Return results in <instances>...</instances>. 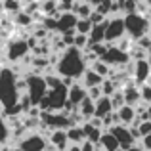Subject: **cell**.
I'll return each instance as SVG.
<instances>
[{"instance_id":"6da1fadb","label":"cell","mask_w":151,"mask_h":151,"mask_svg":"<svg viewBox=\"0 0 151 151\" xmlns=\"http://www.w3.org/2000/svg\"><path fill=\"white\" fill-rule=\"evenodd\" d=\"M55 69H58V75L61 78H73L75 81V78L82 77L88 67H86V61H84V54H82L81 50L67 48L59 55Z\"/></svg>"},{"instance_id":"7a4b0ae2","label":"cell","mask_w":151,"mask_h":151,"mask_svg":"<svg viewBox=\"0 0 151 151\" xmlns=\"http://www.w3.org/2000/svg\"><path fill=\"white\" fill-rule=\"evenodd\" d=\"M19 101L17 92V77L12 69H0V103L4 109L15 105Z\"/></svg>"},{"instance_id":"3957f363","label":"cell","mask_w":151,"mask_h":151,"mask_svg":"<svg viewBox=\"0 0 151 151\" xmlns=\"http://www.w3.org/2000/svg\"><path fill=\"white\" fill-rule=\"evenodd\" d=\"M124 31H126V35H128V38H132V40L138 42L140 38H144L145 35H149L151 21H149V17H145V15H142V14L124 15Z\"/></svg>"},{"instance_id":"277c9868","label":"cell","mask_w":151,"mask_h":151,"mask_svg":"<svg viewBox=\"0 0 151 151\" xmlns=\"http://www.w3.org/2000/svg\"><path fill=\"white\" fill-rule=\"evenodd\" d=\"M27 78V96L31 98L33 105L37 107L42 101V98L48 94V86H46L44 77H38V75H29Z\"/></svg>"},{"instance_id":"5b68a950","label":"cell","mask_w":151,"mask_h":151,"mask_svg":"<svg viewBox=\"0 0 151 151\" xmlns=\"http://www.w3.org/2000/svg\"><path fill=\"white\" fill-rule=\"evenodd\" d=\"M124 15H113L111 19H107L105 23V40L107 42H115L121 40L124 37Z\"/></svg>"},{"instance_id":"8992f818","label":"cell","mask_w":151,"mask_h":151,"mask_svg":"<svg viewBox=\"0 0 151 151\" xmlns=\"http://www.w3.org/2000/svg\"><path fill=\"white\" fill-rule=\"evenodd\" d=\"M101 61L107 63L109 67H124L132 59H130V54H124V52H121L119 48H115V46H109V50L101 58Z\"/></svg>"},{"instance_id":"52a82bcc","label":"cell","mask_w":151,"mask_h":151,"mask_svg":"<svg viewBox=\"0 0 151 151\" xmlns=\"http://www.w3.org/2000/svg\"><path fill=\"white\" fill-rule=\"evenodd\" d=\"M19 149L21 151H44L46 149V140H44L42 134L33 132V134H29V136L21 138Z\"/></svg>"},{"instance_id":"ba28073f","label":"cell","mask_w":151,"mask_h":151,"mask_svg":"<svg viewBox=\"0 0 151 151\" xmlns=\"http://www.w3.org/2000/svg\"><path fill=\"white\" fill-rule=\"evenodd\" d=\"M107 132H111L115 138H117V142L121 144V149L122 151H128L134 147V144H136V140H134L132 136H130V130L126 128V126L119 124V126H113L111 130H107Z\"/></svg>"},{"instance_id":"9c48e42d","label":"cell","mask_w":151,"mask_h":151,"mask_svg":"<svg viewBox=\"0 0 151 151\" xmlns=\"http://www.w3.org/2000/svg\"><path fill=\"white\" fill-rule=\"evenodd\" d=\"M29 52V44L23 38H14L8 46V59L10 61H17V59H23Z\"/></svg>"},{"instance_id":"30bf717a","label":"cell","mask_w":151,"mask_h":151,"mask_svg":"<svg viewBox=\"0 0 151 151\" xmlns=\"http://www.w3.org/2000/svg\"><path fill=\"white\" fill-rule=\"evenodd\" d=\"M151 77V67L147 63V59H140V61H134V82L136 84H147Z\"/></svg>"},{"instance_id":"8fae6325","label":"cell","mask_w":151,"mask_h":151,"mask_svg":"<svg viewBox=\"0 0 151 151\" xmlns=\"http://www.w3.org/2000/svg\"><path fill=\"white\" fill-rule=\"evenodd\" d=\"M86 98H88V90H86L82 84H77V82H75V84L69 88V96H67V101H69L73 107H77V109H78V105H81V103L84 101Z\"/></svg>"},{"instance_id":"7c38bea8","label":"cell","mask_w":151,"mask_h":151,"mask_svg":"<svg viewBox=\"0 0 151 151\" xmlns=\"http://www.w3.org/2000/svg\"><path fill=\"white\" fill-rule=\"evenodd\" d=\"M77 23H78V17L75 14H63L58 17V33L65 35V33H71V31L77 29Z\"/></svg>"},{"instance_id":"4fadbf2b","label":"cell","mask_w":151,"mask_h":151,"mask_svg":"<svg viewBox=\"0 0 151 151\" xmlns=\"http://www.w3.org/2000/svg\"><path fill=\"white\" fill-rule=\"evenodd\" d=\"M50 144L58 151H67V144H69L67 130H52L50 132Z\"/></svg>"},{"instance_id":"5bb4252c","label":"cell","mask_w":151,"mask_h":151,"mask_svg":"<svg viewBox=\"0 0 151 151\" xmlns=\"http://www.w3.org/2000/svg\"><path fill=\"white\" fill-rule=\"evenodd\" d=\"M117 115H119V121H121L122 126H132L136 122V109L130 105H122L121 109H117Z\"/></svg>"},{"instance_id":"9a60e30c","label":"cell","mask_w":151,"mask_h":151,"mask_svg":"<svg viewBox=\"0 0 151 151\" xmlns=\"http://www.w3.org/2000/svg\"><path fill=\"white\" fill-rule=\"evenodd\" d=\"M94 6L92 2H73V12L71 14H75L78 19H90V15L94 14Z\"/></svg>"},{"instance_id":"2e32d148","label":"cell","mask_w":151,"mask_h":151,"mask_svg":"<svg viewBox=\"0 0 151 151\" xmlns=\"http://www.w3.org/2000/svg\"><path fill=\"white\" fill-rule=\"evenodd\" d=\"M122 94H124V105L136 107L138 103L142 101V98H140V88H136L134 84H130V86H126V88H122Z\"/></svg>"},{"instance_id":"e0dca14e","label":"cell","mask_w":151,"mask_h":151,"mask_svg":"<svg viewBox=\"0 0 151 151\" xmlns=\"http://www.w3.org/2000/svg\"><path fill=\"white\" fill-rule=\"evenodd\" d=\"M105 81V78H101L98 73H94L92 69H86V73L82 75V86H84L86 90L90 88H96V86H101V82Z\"/></svg>"},{"instance_id":"ac0fdd59","label":"cell","mask_w":151,"mask_h":151,"mask_svg":"<svg viewBox=\"0 0 151 151\" xmlns=\"http://www.w3.org/2000/svg\"><path fill=\"white\" fill-rule=\"evenodd\" d=\"M82 130H84V136H86V140H88V142H92L94 145L100 144V140H101V136H103V130L96 128L92 122H84V124H82Z\"/></svg>"},{"instance_id":"d6986e66","label":"cell","mask_w":151,"mask_h":151,"mask_svg":"<svg viewBox=\"0 0 151 151\" xmlns=\"http://www.w3.org/2000/svg\"><path fill=\"white\" fill-rule=\"evenodd\" d=\"M100 145H101L103 151H121V144L117 142V138L111 132H103V136L100 140Z\"/></svg>"},{"instance_id":"ffe728a7","label":"cell","mask_w":151,"mask_h":151,"mask_svg":"<svg viewBox=\"0 0 151 151\" xmlns=\"http://www.w3.org/2000/svg\"><path fill=\"white\" fill-rule=\"evenodd\" d=\"M105 23H107V21H105ZM105 23L92 27V31H90V35H88L90 44H103V40H105ZM90 44H88V46H90Z\"/></svg>"},{"instance_id":"44dd1931","label":"cell","mask_w":151,"mask_h":151,"mask_svg":"<svg viewBox=\"0 0 151 151\" xmlns=\"http://www.w3.org/2000/svg\"><path fill=\"white\" fill-rule=\"evenodd\" d=\"M113 103H111V98H101L100 101H96V117L98 119H103L107 115L113 113Z\"/></svg>"},{"instance_id":"7402d4cb","label":"cell","mask_w":151,"mask_h":151,"mask_svg":"<svg viewBox=\"0 0 151 151\" xmlns=\"http://www.w3.org/2000/svg\"><path fill=\"white\" fill-rule=\"evenodd\" d=\"M67 138L73 145H81L82 142H86V136H84V130H82V124L81 126H71L67 128Z\"/></svg>"},{"instance_id":"603a6c76","label":"cell","mask_w":151,"mask_h":151,"mask_svg":"<svg viewBox=\"0 0 151 151\" xmlns=\"http://www.w3.org/2000/svg\"><path fill=\"white\" fill-rule=\"evenodd\" d=\"M90 69H92L94 73H98V75H100L101 78H105V77H109V78H111V77H113V69H111V67L107 65V63H103L101 59H98V61H94V65L90 67Z\"/></svg>"},{"instance_id":"cb8c5ba5","label":"cell","mask_w":151,"mask_h":151,"mask_svg":"<svg viewBox=\"0 0 151 151\" xmlns=\"http://www.w3.org/2000/svg\"><path fill=\"white\" fill-rule=\"evenodd\" d=\"M33 15L31 14H27V12H19L17 15H14V23L17 27H29V25H33Z\"/></svg>"},{"instance_id":"d4e9b609","label":"cell","mask_w":151,"mask_h":151,"mask_svg":"<svg viewBox=\"0 0 151 151\" xmlns=\"http://www.w3.org/2000/svg\"><path fill=\"white\" fill-rule=\"evenodd\" d=\"M92 21L90 19H78V23H77V35H84V37H88L90 35V31H92Z\"/></svg>"},{"instance_id":"484cf974","label":"cell","mask_w":151,"mask_h":151,"mask_svg":"<svg viewBox=\"0 0 151 151\" xmlns=\"http://www.w3.org/2000/svg\"><path fill=\"white\" fill-rule=\"evenodd\" d=\"M101 94H103V98H111L115 92H117V86H115V82L111 81V78H105V81L101 82Z\"/></svg>"},{"instance_id":"4316f807","label":"cell","mask_w":151,"mask_h":151,"mask_svg":"<svg viewBox=\"0 0 151 151\" xmlns=\"http://www.w3.org/2000/svg\"><path fill=\"white\" fill-rule=\"evenodd\" d=\"M121 12L124 15L138 14V2H134V0H124V2H121Z\"/></svg>"},{"instance_id":"83f0119b","label":"cell","mask_w":151,"mask_h":151,"mask_svg":"<svg viewBox=\"0 0 151 151\" xmlns=\"http://www.w3.org/2000/svg\"><path fill=\"white\" fill-rule=\"evenodd\" d=\"M21 6H23V4L15 2V0H6V2H4V10H6V14H14V15H17L19 12H21Z\"/></svg>"},{"instance_id":"f1b7e54d","label":"cell","mask_w":151,"mask_h":151,"mask_svg":"<svg viewBox=\"0 0 151 151\" xmlns=\"http://www.w3.org/2000/svg\"><path fill=\"white\" fill-rule=\"evenodd\" d=\"M8 138H10V126H8V122L4 121V117L0 115V144L6 142Z\"/></svg>"},{"instance_id":"f546056e","label":"cell","mask_w":151,"mask_h":151,"mask_svg":"<svg viewBox=\"0 0 151 151\" xmlns=\"http://www.w3.org/2000/svg\"><path fill=\"white\" fill-rule=\"evenodd\" d=\"M140 98H142V101H145L147 105H151V84L149 82L144 84V86H140Z\"/></svg>"},{"instance_id":"4dcf8cb0","label":"cell","mask_w":151,"mask_h":151,"mask_svg":"<svg viewBox=\"0 0 151 151\" xmlns=\"http://www.w3.org/2000/svg\"><path fill=\"white\" fill-rule=\"evenodd\" d=\"M88 98H90V100H92L94 103H96V101H100L101 98H103L101 88H100V86H96V88H90V90H88Z\"/></svg>"},{"instance_id":"1f68e13d","label":"cell","mask_w":151,"mask_h":151,"mask_svg":"<svg viewBox=\"0 0 151 151\" xmlns=\"http://www.w3.org/2000/svg\"><path fill=\"white\" fill-rule=\"evenodd\" d=\"M142 149L144 151H151V134L149 136H145V138H142Z\"/></svg>"},{"instance_id":"d6a6232c","label":"cell","mask_w":151,"mask_h":151,"mask_svg":"<svg viewBox=\"0 0 151 151\" xmlns=\"http://www.w3.org/2000/svg\"><path fill=\"white\" fill-rule=\"evenodd\" d=\"M67 151H81V145H71V147H67Z\"/></svg>"},{"instance_id":"836d02e7","label":"cell","mask_w":151,"mask_h":151,"mask_svg":"<svg viewBox=\"0 0 151 151\" xmlns=\"http://www.w3.org/2000/svg\"><path fill=\"white\" fill-rule=\"evenodd\" d=\"M128 151H144V149H142V147H136V145H134V147H132V149H128Z\"/></svg>"},{"instance_id":"e575fe53","label":"cell","mask_w":151,"mask_h":151,"mask_svg":"<svg viewBox=\"0 0 151 151\" xmlns=\"http://www.w3.org/2000/svg\"><path fill=\"white\" fill-rule=\"evenodd\" d=\"M147 113H149V122H151V105H147Z\"/></svg>"},{"instance_id":"d590c367","label":"cell","mask_w":151,"mask_h":151,"mask_svg":"<svg viewBox=\"0 0 151 151\" xmlns=\"http://www.w3.org/2000/svg\"><path fill=\"white\" fill-rule=\"evenodd\" d=\"M149 19H151V12H149Z\"/></svg>"}]
</instances>
